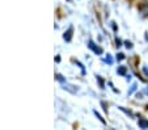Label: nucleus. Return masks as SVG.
<instances>
[{
    "label": "nucleus",
    "mask_w": 148,
    "mask_h": 130,
    "mask_svg": "<svg viewBox=\"0 0 148 130\" xmlns=\"http://www.w3.org/2000/svg\"><path fill=\"white\" fill-rule=\"evenodd\" d=\"M88 47H89L90 50H92V51H93V53H95V54H98V55H101V54L103 53L102 47H100V46H98V45H96V43L93 42L92 40H90L89 42H88Z\"/></svg>",
    "instance_id": "1"
},
{
    "label": "nucleus",
    "mask_w": 148,
    "mask_h": 130,
    "mask_svg": "<svg viewBox=\"0 0 148 130\" xmlns=\"http://www.w3.org/2000/svg\"><path fill=\"white\" fill-rule=\"evenodd\" d=\"M117 74L121 75V76H126V75H127V67H126V66H118Z\"/></svg>",
    "instance_id": "2"
},
{
    "label": "nucleus",
    "mask_w": 148,
    "mask_h": 130,
    "mask_svg": "<svg viewBox=\"0 0 148 130\" xmlns=\"http://www.w3.org/2000/svg\"><path fill=\"white\" fill-rule=\"evenodd\" d=\"M72 32H73V29H72V26H71L70 29H68L67 32H66L64 34H63V38H64L67 42H70L71 41V38H72Z\"/></svg>",
    "instance_id": "3"
},
{
    "label": "nucleus",
    "mask_w": 148,
    "mask_h": 130,
    "mask_svg": "<svg viewBox=\"0 0 148 130\" xmlns=\"http://www.w3.org/2000/svg\"><path fill=\"white\" fill-rule=\"evenodd\" d=\"M63 89H67V91H70L71 94H76L79 91V88L77 87H75V85H71V84H64V87H63Z\"/></svg>",
    "instance_id": "4"
},
{
    "label": "nucleus",
    "mask_w": 148,
    "mask_h": 130,
    "mask_svg": "<svg viewBox=\"0 0 148 130\" xmlns=\"http://www.w3.org/2000/svg\"><path fill=\"white\" fill-rule=\"evenodd\" d=\"M138 125H139L142 129H148V121L144 118H140L139 121H138Z\"/></svg>",
    "instance_id": "5"
},
{
    "label": "nucleus",
    "mask_w": 148,
    "mask_h": 130,
    "mask_svg": "<svg viewBox=\"0 0 148 130\" xmlns=\"http://www.w3.org/2000/svg\"><path fill=\"white\" fill-rule=\"evenodd\" d=\"M136 88H138V85L134 83V84H132L131 87H130V89L127 91V95H129V96H130V95H132V94H134V92H135V91H136Z\"/></svg>",
    "instance_id": "6"
},
{
    "label": "nucleus",
    "mask_w": 148,
    "mask_h": 130,
    "mask_svg": "<svg viewBox=\"0 0 148 130\" xmlns=\"http://www.w3.org/2000/svg\"><path fill=\"white\" fill-rule=\"evenodd\" d=\"M93 113H95V116H96V117H97V118H98V120H100V121H101V122H102V124H103V125H105V120H103V118H102V117H101V114H100V113H98L97 110H93Z\"/></svg>",
    "instance_id": "7"
},
{
    "label": "nucleus",
    "mask_w": 148,
    "mask_h": 130,
    "mask_svg": "<svg viewBox=\"0 0 148 130\" xmlns=\"http://www.w3.org/2000/svg\"><path fill=\"white\" fill-rule=\"evenodd\" d=\"M105 62H106L108 65H113V58H112V55H110V54H108L106 57H105Z\"/></svg>",
    "instance_id": "8"
},
{
    "label": "nucleus",
    "mask_w": 148,
    "mask_h": 130,
    "mask_svg": "<svg viewBox=\"0 0 148 130\" xmlns=\"http://www.w3.org/2000/svg\"><path fill=\"white\" fill-rule=\"evenodd\" d=\"M123 43H125V46H126L127 49H132V47H134V45H132L131 41H125Z\"/></svg>",
    "instance_id": "9"
},
{
    "label": "nucleus",
    "mask_w": 148,
    "mask_h": 130,
    "mask_svg": "<svg viewBox=\"0 0 148 130\" xmlns=\"http://www.w3.org/2000/svg\"><path fill=\"white\" fill-rule=\"evenodd\" d=\"M125 59V54L123 53H118L117 54V61H123Z\"/></svg>",
    "instance_id": "10"
},
{
    "label": "nucleus",
    "mask_w": 148,
    "mask_h": 130,
    "mask_svg": "<svg viewBox=\"0 0 148 130\" xmlns=\"http://www.w3.org/2000/svg\"><path fill=\"white\" fill-rule=\"evenodd\" d=\"M56 79H58L59 82H66V79H63V78H62L60 74H56Z\"/></svg>",
    "instance_id": "11"
},
{
    "label": "nucleus",
    "mask_w": 148,
    "mask_h": 130,
    "mask_svg": "<svg viewBox=\"0 0 148 130\" xmlns=\"http://www.w3.org/2000/svg\"><path fill=\"white\" fill-rule=\"evenodd\" d=\"M115 43H117V47H119V46H122V41H121L119 38H115Z\"/></svg>",
    "instance_id": "12"
},
{
    "label": "nucleus",
    "mask_w": 148,
    "mask_h": 130,
    "mask_svg": "<svg viewBox=\"0 0 148 130\" xmlns=\"http://www.w3.org/2000/svg\"><path fill=\"white\" fill-rule=\"evenodd\" d=\"M97 80H98V82H100V85H101V88H105V87H103V80L101 79V78L98 76V75H97Z\"/></svg>",
    "instance_id": "13"
},
{
    "label": "nucleus",
    "mask_w": 148,
    "mask_h": 130,
    "mask_svg": "<svg viewBox=\"0 0 148 130\" xmlns=\"http://www.w3.org/2000/svg\"><path fill=\"white\" fill-rule=\"evenodd\" d=\"M112 26H113V29H114V32H117V30H118V28H117V24H115L114 21H113V23H112Z\"/></svg>",
    "instance_id": "14"
},
{
    "label": "nucleus",
    "mask_w": 148,
    "mask_h": 130,
    "mask_svg": "<svg viewBox=\"0 0 148 130\" xmlns=\"http://www.w3.org/2000/svg\"><path fill=\"white\" fill-rule=\"evenodd\" d=\"M143 71H144V74H145V75H147V76H148V68L145 67V66H144V67H143Z\"/></svg>",
    "instance_id": "15"
},
{
    "label": "nucleus",
    "mask_w": 148,
    "mask_h": 130,
    "mask_svg": "<svg viewBox=\"0 0 148 130\" xmlns=\"http://www.w3.org/2000/svg\"><path fill=\"white\" fill-rule=\"evenodd\" d=\"M126 80H127V82H130V80H131V75H126Z\"/></svg>",
    "instance_id": "16"
},
{
    "label": "nucleus",
    "mask_w": 148,
    "mask_h": 130,
    "mask_svg": "<svg viewBox=\"0 0 148 130\" xmlns=\"http://www.w3.org/2000/svg\"><path fill=\"white\" fill-rule=\"evenodd\" d=\"M136 99H143V95L142 94H136Z\"/></svg>",
    "instance_id": "17"
},
{
    "label": "nucleus",
    "mask_w": 148,
    "mask_h": 130,
    "mask_svg": "<svg viewBox=\"0 0 148 130\" xmlns=\"http://www.w3.org/2000/svg\"><path fill=\"white\" fill-rule=\"evenodd\" d=\"M144 1H145V4H148V0H144Z\"/></svg>",
    "instance_id": "18"
},
{
    "label": "nucleus",
    "mask_w": 148,
    "mask_h": 130,
    "mask_svg": "<svg viewBox=\"0 0 148 130\" xmlns=\"http://www.w3.org/2000/svg\"><path fill=\"white\" fill-rule=\"evenodd\" d=\"M145 92H147V95H148V88H147V89H145Z\"/></svg>",
    "instance_id": "19"
}]
</instances>
